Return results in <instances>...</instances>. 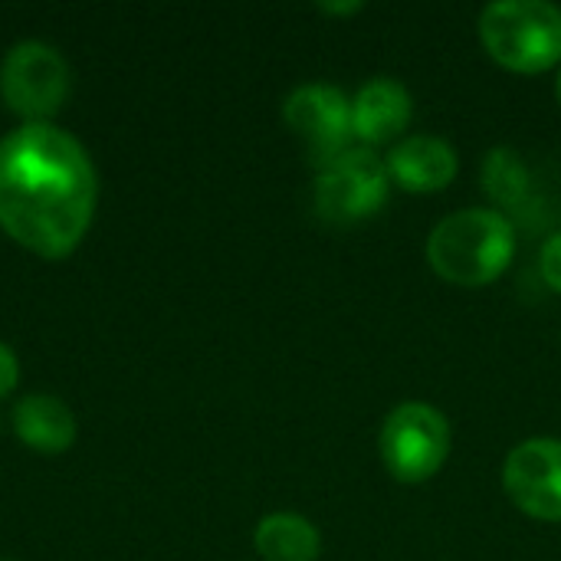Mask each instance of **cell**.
Instances as JSON below:
<instances>
[{
    "mask_svg": "<svg viewBox=\"0 0 561 561\" xmlns=\"http://www.w3.org/2000/svg\"><path fill=\"white\" fill-rule=\"evenodd\" d=\"M283 115L286 125L309 145V158L319 168L352 148V135H355L352 102L335 85L309 82L293 89L283 105Z\"/></svg>",
    "mask_w": 561,
    "mask_h": 561,
    "instance_id": "obj_7",
    "label": "cell"
},
{
    "mask_svg": "<svg viewBox=\"0 0 561 561\" xmlns=\"http://www.w3.org/2000/svg\"><path fill=\"white\" fill-rule=\"evenodd\" d=\"M319 10H325V13H355V10H362V3H322Z\"/></svg>",
    "mask_w": 561,
    "mask_h": 561,
    "instance_id": "obj_16",
    "label": "cell"
},
{
    "mask_svg": "<svg viewBox=\"0 0 561 561\" xmlns=\"http://www.w3.org/2000/svg\"><path fill=\"white\" fill-rule=\"evenodd\" d=\"M483 184L503 207H516L529 191V171L513 148H493L483 161Z\"/></svg>",
    "mask_w": 561,
    "mask_h": 561,
    "instance_id": "obj_13",
    "label": "cell"
},
{
    "mask_svg": "<svg viewBox=\"0 0 561 561\" xmlns=\"http://www.w3.org/2000/svg\"><path fill=\"white\" fill-rule=\"evenodd\" d=\"M556 95H559V102H561V72H559V79H556Z\"/></svg>",
    "mask_w": 561,
    "mask_h": 561,
    "instance_id": "obj_17",
    "label": "cell"
},
{
    "mask_svg": "<svg viewBox=\"0 0 561 561\" xmlns=\"http://www.w3.org/2000/svg\"><path fill=\"white\" fill-rule=\"evenodd\" d=\"M256 552L266 561H316L322 539L306 516L273 513L256 526Z\"/></svg>",
    "mask_w": 561,
    "mask_h": 561,
    "instance_id": "obj_12",
    "label": "cell"
},
{
    "mask_svg": "<svg viewBox=\"0 0 561 561\" xmlns=\"http://www.w3.org/2000/svg\"><path fill=\"white\" fill-rule=\"evenodd\" d=\"M411 92L388 76H378L371 82H365L352 102V122H355V135L368 145H385L394 141L408 125H411Z\"/></svg>",
    "mask_w": 561,
    "mask_h": 561,
    "instance_id": "obj_9",
    "label": "cell"
},
{
    "mask_svg": "<svg viewBox=\"0 0 561 561\" xmlns=\"http://www.w3.org/2000/svg\"><path fill=\"white\" fill-rule=\"evenodd\" d=\"M388 174L408 191H440L457 174V151L434 135H411L388 154Z\"/></svg>",
    "mask_w": 561,
    "mask_h": 561,
    "instance_id": "obj_10",
    "label": "cell"
},
{
    "mask_svg": "<svg viewBox=\"0 0 561 561\" xmlns=\"http://www.w3.org/2000/svg\"><path fill=\"white\" fill-rule=\"evenodd\" d=\"M95 201V168L69 131L30 122L0 141V227L26 250L46 260L72 253Z\"/></svg>",
    "mask_w": 561,
    "mask_h": 561,
    "instance_id": "obj_1",
    "label": "cell"
},
{
    "mask_svg": "<svg viewBox=\"0 0 561 561\" xmlns=\"http://www.w3.org/2000/svg\"><path fill=\"white\" fill-rule=\"evenodd\" d=\"M13 431L39 454H62L76 440V417L53 394H26L13 408Z\"/></svg>",
    "mask_w": 561,
    "mask_h": 561,
    "instance_id": "obj_11",
    "label": "cell"
},
{
    "mask_svg": "<svg viewBox=\"0 0 561 561\" xmlns=\"http://www.w3.org/2000/svg\"><path fill=\"white\" fill-rule=\"evenodd\" d=\"M480 39L503 66L542 72L561 59V10L549 0H496L480 13Z\"/></svg>",
    "mask_w": 561,
    "mask_h": 561,
    "instance_id": "obj_3",
    "label": "cell"
},
{
    "mask_svg": "<svg viewBox=\"0 0 561 561\" xmlns=\"http://www.w3.org/2000/svg\"><path fill=\"white\" fill-rule=\"evenodd\" d=\"M388 164L368 148H348L316 178V210L332 224H355L378 214L388 201Z\"/></svg>",
    "mask_w": 561,
    "mask_h": 561,
    "instance_id": "obj_5",
    "label": "cell"
},
{
    "mask_svg": "<svg viewBox=\"0 0 561 561\" xmlns=\"http://www.w3.org/2000/svg\"><path fill=\"white\" fill-rule=\"evenodd\" d=\"M513 253V224L503 214L483 207H467L460 214L444 217L427 240V260L434 273L457 286L493 283L510 266Z\"/></svg>",
    "mask_w": 561,
    "mask_h": 561,
    "instance_id": "obj_2",
    "label": "cell"
},
{
    "mask_svg": "<svg viewBox=\"0 0 561 561\" xmlns=\"http://www.w3.org/2000/svg\"><path fill=\"white\" fill-rule=\"evenodd\" d=\"M16 378H20V365H16V355L0 342V398H7L13 388H16Z\"/></svg>",
    "mask_w": 561,
    "mask_h": 561,
    "instance_id": "obj_15",
    "label": "cell"
},
{
    "mask_svg": "<svg viewBox=\"0 0 561 561\" xmlns=\"http://www.w3.org/2000/svg\"><path fill=\"white\" fill-rule=\"evenodd\" d=\"M378 450L394 480L424 483L444 467L450 454V424L437 408L408 401L388 414Z\"/></svg>",
    "mask_w": 561,
    "mask_h": 561,
    "instance_id": "obj_4",
    "label": "cell"
},
{
    "mask_svg": "<svg viewBox=\"0 0 561 561\" xmlns=\"http://www.w3.org/2000/svg\"><path fill=\"white\" fill-rule=\"evenodd\" d=\"M510 500L542 523H561V440H523L503 467Z\"/></svg>",
    "mask_w": 561,
    "mask_h": 561,
    "instance_id": "obj_8",
    "label": "cell"
},
{
    "mask_svg": "<svg viewBox=\"0 0 561 561\" xmlns=\"http://www.w3.org/2000/svg\"><path fill=\"white\" fill-rule=\"evenodd\" d=\"M539 270H542V279H546L556 293H561V233L549 237V243L542 247Z\"/></svg>",
    "mask_w": 561,
    "mask_h": 561,
    "instance_id": "obj_14",
    "label": "cell"
},
{
    "mask_svg": "<svg viewBox=\"0 0 561 561\" xmlns=\"http://www.w3.org/2000/svg\"><path fill=\"white\" fill-rule=\"evenodd\" d=\"M66 92H69V66L53 46L39 39H23L3 56L0 95L16 115L43 122L62 105Z\"/></svg>",
    "mask_w": 561,
    "mask_h": 561,
    "instance_id": "obj_6",
    "label": "cell"
}]
</instances>
